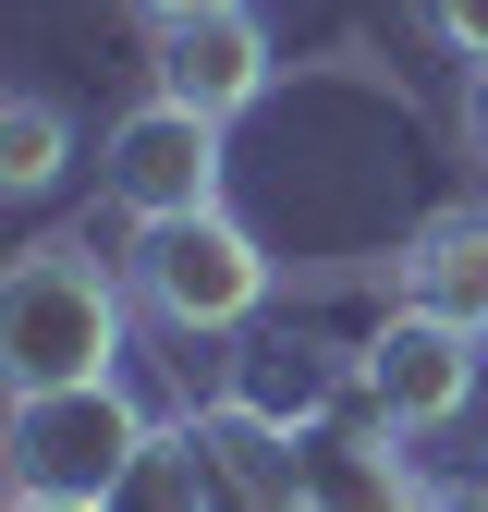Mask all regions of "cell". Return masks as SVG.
<instances>
[{
	"instance_id": "obj_1",
	"label": "cell",
	"mask_w": 488,
	"mask_h": 512,
	"mask_svg": "<svg viewBox=\"0 0 488 512\" xmlns=\"http://www.w3.org/2000/svg\"><path fill=\"white\" fill-rule=\"evenodd\" d=\"M86 378H122V269L98 256V232H49L0 256V403Z\"/></svg>"
},
{
	"instance_id": "obj_2",
	"label": "cell",
	"mask_w": 488,
	"mask_h": 512,
	"mask_svg": "<svg viewBox=\"0 0 488 512\" xmlns=\"http://www.w3.org/2000/svg\"><path fill=\"white\" fill-rule=\"evenodd\" d=\"M147 439H159V415L122 391V378H86V391L0 403V476H13V500H86L98 512Z\"/></svg>"
},
{
	"instance_id": "obj_3",
	"label": "cell",
	"mask_w": 488,
	"mask_h": 512,
	"mask_svg": "<svg viewBox=\"0 0 488 512\" xmlns=\"http://www.w3.org/2000/svg\"><path fill=\"white\" fill-rule=\"evenodd\" d=\"M269 244L244 232L232 208H196V220H159V232H135V293H147V317H171L183 342H220V330H244V317L269 305Z\"/></svg>"
},
{
	"instance_id": "obj_4",
	"label": "cell",
	"mask_w": 488,
	"mask_h": 512,
	"mask_svg": "<svg viewBox=\"0 0 488 512\" xmlns=\"http://www.w3.org/2000/svg\"><path fill=\"white\" fill-rule=\"evenodd\" d=\"M98 196L135 220V232L220 208V122L183 110V98H135V110L98 135Z\"/></svg>"
},
{
	"instance_id": "obj_5",
	"label": "cell",
	"mask_w": 488,
	"mask_h": 512,
	"mask_svg": "<svg viewBox=\"0 0 488 512\" xmlns=\"http://www.w3.org/2000/svg\"><path fill=\"white\" fill-rule=\"evenodd\" d=\"M354 403L379 415V427H403V439L452 427V415L476 403V330H452V317H415V305H391L379 330L354 342Z\"/></svg>"
},
{
	"instance_id": "obj_6",
	"label": "cell",
	"mask_w": 488,
	"mask_h": 512,
	"mask_svg": "<svg viewBox=\"0 0 488 512\" xmlns=\"http://www.w3.org/2000/svg\"><path fill=\"white\" fill-rule=\"evenodd\" d=\"M269 25L257 13H196V25H159L147 37V98H183V110H208V122H232V110H257L269 98Z\"/></svg>"
},
{
	"instance_id": "obj_7",
	"label": "cell",
	"mask_w": 488,
	"mask_h": 512,
	"mask_svg": "<svg viewBox=\"0 0 488 512\" xmlns=\"http://www.w3.org/2000/svg\"><path fill=\"white\" fill-rule=\"evenodd\" d=\"M305 512H427V476L403 452V427H379L366 403L305 427Z\"/></svg>"
},
{
	"instance_id": "obj_8",
	"label": "cell",
	"mask_w": 488,
	"mask_h": 512,
	"mask_svg": "<svg viewBox=\"0 0 488 512\" xmlns=\"http://www.w3.org/2000/svg\"><path fill=\"white\" fill-rule=\"evenodd\" d=\"M196 452H208V500L220 512H305V427L244 415L232 391L196 415Z\"/></svg>"
},
{
	"instance_id": "obj_9",
	"label": "cell",
	"mask_w": 488,
	"mask_h": 512,
	"mask_svg": "<svg viewBox=\"0 0 488 512\" xmlns=\"http://www.w3.org/2000/svg\"><path fill=\"white\" fill-rule=\"evenodd\" d=\"M391 305L452 317V330L488 342V196H476V208H440V220H415V244L391 256Z\"/></svg>"
},
{
	"instance_id": "obj_10",
	"label": "cell",
	"mask_w": 488,
	"mask_h": 512,
	"mask_svg": "<svg viewBox=\"0 0 488 512\" xmlns=\"http://www.w3.org/2000/svg\"><path fill=\"white\" fill-rule=\"evenodd\" d=\"M342 378H354L342 354H318V342H293V330H281V342H257V354L232 366V403H244V415H269V427H330Z\"/></svg>"
},
{
	"instance_id": "obj_11",
	"label": "cell",
	"mask_w": 488,
	"mask_h": 512,
	"mask_svg": "<svg viewBox=\"0 0 488 512\" xmlns=\"http://www.w3.org/2000/svg\"><path fill=\"white\" fill-rule=\"evenodd\" d=\"M98 512H220L208 500V452H196V427H159L135 464H122V488Z\"/></svg>"
},
{
	"instance_id": "obj_12",
	"label": "cell",
	"mask_w": 488,
	"mask_h": 512,
	"mask_svg": "<svg viewBox=\"0 0 488 512\" xmlns=\"http://www.w3.org/2000/svg\"><path fill=\"white\" fill-rule=\"evenodd\" d=\"M74 171V110L61 98H13L0 110V196H49Z\"/></svg>"
},
{
	"instance_id": "obj_13",
	"label": "cell",
	"mask_w": 488,
	"mask_h": 512,
	"mask_svg": "<svg viewBox=\"0 0 488 512\" xmlns=\"http://www.w3.org/2000/svg\"><path fill=\"white\" fill-rule=\"evenodd\" d=\"M427 25H440L464 61H488V0H427Z\"/></svg>"
},
{
	"instance_id": "obj_14",
	"label": "cell",
	"mask_w": 488,
	"mask_h": 512,
	"mask_svg": "<svg viewBox=\"0 0 488 512\" xmlns=\"http://www.w3.org/2000/svg\"><path fill=\"white\" fill-rule=\"evenodd\" d=\"M196 13H257V0H135L147 37H159V25H196Z\"/></svg>"
},
{
	"instance_id": "obj_15",
	"label": "cell",
	"mask_w": 488,
	"mask_h": 512,
	"mask_svg": "<svg viewBox=\"0 0 488 512\" xmlns=\"http://www.w3.org/2000/svg\"><path fill=\"white\" fill-rule=\"evenodd\" d=\"M464 135H476V159H488V61H464Z\"/></svg>"
},
{
	"instance_id": "obj_16",
	"label": "cell",
	"mask_w": 488,
	"mask_h": 512,
	"mask_svg": "<svg viewBox=\"0 0 488 512\" xmlns=\"http://www.w3.org/2000/svg\"><path fill=\"white\" fill-rule=\"evenodd\" d=\"M0 512H86V500H0Z\"/></svg>"
},
{
	"instance_id": "obj_17",
	"label": "cell",
	"mask_w": 488,
	"mask_h": 512,
	"mask_svg": "<svg viewBox=\"0 0 488 512\" xmlns=\"http://www.w3.org/2000/svg\"><path fill=\"white\" fill-rule=\"evenodd\" d=\"M0 110H13V86H0Z\"/></svg>"
}]
</instances>
